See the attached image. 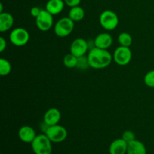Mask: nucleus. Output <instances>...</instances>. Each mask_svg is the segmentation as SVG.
I'll list each match as a JSON object with an SVG mask.
<instances>
[{"label": "nucleus", "instance_id": "1", "mask_svg": "<svg viewBox=\"0 0 154 154\" xmlns=\"http://www.w3.org/2000/svg\"><path fill=\"white\" fill-rule=\"evenodd\" d=\"M87 59L90 67L95 69H102L110 66L113 60V56L108 50L95 47L89 51Z\"/></svg>", "mask_w": 154, "mask_h": 154}, {"label": "nucleus", "instance_id": "2", "mask_svg": "<svg viewBox=\"0 0 154 154\" xmlns=\"http://www.w3.org/2000/svg\"><path fill=\"white\" fill-rule=\"evenodd\" d=\"M31 146L35 154L52 153V141L45 133L37 135L34 141L31 143Z\"/></svg>", "mask_w": 154, "mask_h": 154}, {"label": "nucleus", "instance_id": "3", "mask_svg": "<svg viewBox=\"0 0 154 154\" xmlns=\"http://www.w3.org/2000/svg\"><path fill=\"white\" fill-rule=\"evenodd\" d=\"M99 23L107 31H112L118 26L119 17L113 11L105 10L99 16Z\"/></svg>", "mask_w": 154, "mask_h": 154}, {"label": "nucleus", "instance_id": "4", "mask_svg": "<svg viewBox=\"0 0 154 154\" xmlns=\"http://www.w3.org/2000/svg\"><path fill=\"white\" fill-rule=\"evenodd\" d=\"M75 27V22L69 17H63L59 20L54 26V32L60 38H65L69 36L73 32Z\"/></svg>", "mask_w": 154, "mask_h": 154}, {"label": "nucleus", "instance_id": "5", "mask_svg": "<svg viewBox=\"0 0 154 154\" xmlns=\"http://www.w3.org/2000/svg\"><path fill=\"white\" fill-rule=\"evenodd\" d=\"M45 135L48 137L52 143H61L67 138V129L61 125H54L48 128Z\"/></svg>", "mask_w": 154, "mask_h": 154}, {"label": "nucleus", "instance_id": "6", "mask_svg": "<svg viewBox=\"0 0 154 154\" xmlns=\"http://www.w3.org/2000/svg\"><path fill=\"white\" fill-rule=\"evenodd\" d=\"M30 38V35L26 29L22 27L15 28L9 35V40L14 46L22 47L26 45Z\"/></svg>", "mask_w": 154, "mask_h": 154}, {"label": "nucleus", "instance_id": "7", "mask_svg": "<svg viewBox=\"0 0 154 154\" xmlns=\"http://www.w3.org/2000/svg\"><path fill=\"white\" fill-rule=\"evenodd\" d=\"M132 58V53L129 47L120 46L114 51L113 60L120 66H127Z\"/></svg>", "mask_w": 154, "mask_h": 154}, {"label": "nucleus", "instance_id": "8", "mask_svg": "<svg viewBox=\"0 0 154 154\" xmlns=\"http://www.w3.org/2000/svg\"><path fill=\"white\" fill-rule=\"evenodd\" d=\"M36 26L40 31L47 32L54 25V17L46 9H42L38 16L35 18Z\"/></svg>", "mask_w": 154, "mask_h": 154}, {"label": "nucleus", "instance_id": "9", "mask_svg": "<svg viewBox=\"0 0 154 154\" xmlns=\"http://www.w3.org/2000/svg\"><path fill=\"white\" fill-rule=\"evenodd\" d=\"M89 51L88 42L85 39L78 38L72 42L70 46V53L77 57L85 56Z\"/></svg>", "mask_w": 154, "mask_h": 154}, {"label": "nucleus", "instance_id": "10", "mask_svg": "<svg viewBox=\"0 0 154 154\" xmlns=\"http://www.w3.org/2000/svg\"><path fill=\"white\" fill-rule=\"evenodd\" d=\"M37 136L35 129L30 126H23L18 131V137L21 141L26 144H31Z\"/></svg>", "mask_w": 154, "mask_h": 154}, {"label": "nucleus", "instance_id": "11", "mask_svg": "<svg viewBox=\"0 0 154 154\" xmlns=\"http://www.w3.org/2000/svg\"><path fill=\"white\" fill-rule=\"evenodd\" d=\"M61 120V113L56 108H51L45 112L44 115V122L48 126H54L59 124Z\"/></svg>", "mask_w": 154, "mask_h": 154}, {"label": "nucleus", "instance_id": "12", "mask_svg": "<svg viewBox=\"0 0 154 154\" xmlns=\"http://www.w3.org/2000/svg\"><path fill=\"white\" fill-rule=\"evenodd\" d=\"M128 143L123 138H117L113 141L109 147L110 154H126Z\"/></svg>", "mask_w": 154, "mask_h": 154}, {"label": "nucleus", "instance_id": "13", "mask_svg": "<svg viewBox=\"0 0 154 154\" xmlns=\"http://www.w3.org/2000/svg\"><path fill=\"white\" fill-rule=\"evenodd\" d=\"M96 48L108 50L113 44V38L109 33L102 32L98 35L94 39Z\"/></svg>", "mask_w": 154, "mask_h": 154}, {"label": "nucleus", "instance_id": "14", "mask_svg": "<svg viewBox=\"0 0 154 154\" xmlns=\"http://www.w3.org/2000/svg\"><path fill=\"white\" fill-rule=\"evenodd\" d=\"M64 0H48L45 5V9L52 15L61 13L65 7Z\"/></svg>", "mask_w": 154, "mask_h": 154}, {"label": "nucleus", "instance_id": "15", "mask_svg": "<svg viewBox=\"0 0 154 154\" xmlns=\"http://www.w3.org/2000/svg\"><path fill=\"white\" fill-rule=\"evenodd\" d=\"M14 17L8 12L0 13V32H5L12 28L14 25Z\"/></svg>", "mask_w": 154, "mask_h": 154}, {"label": "nucleus", "instance_id": "16", "mask_svg": "<svg viewBox=\"0 0 154 154\" xmlns=\"http://www.w3.org/2000/svg\"><path fill=\"white\" fill-rule=\"evenodd\" d=\"M126 154H147V149L141 141L135 139L128 143Z\"/></svg>", "mask_w": 154, "mask_h": 154}, {"label": "nucleus", "instance_id": "17", "mask_svg": "<svg viewBox=\"0 0 154 154\" xmlns=\"http://www.w3.org/2000/svg\"><path fill=\"white\" fill-rule=\"evenodd\" d=\"M85 16V11L84 8L81 6L78 5L75 7L71 8L69 12V17L74 22H78V21L82 20Z\"/></svg>", "mask_w": 154, "mask_h": 154}, {"label": "nucleus", "instance_id": "18", "mask_svg": "<svg viewBox=\"0 0 154 154\" xmlns=\"http://www.w3.org/2000/svg\"><path fill=\"white\" fill-rule=\"evenodd\" d=\"M78 62V57L72 54H68L63 58V65L69 69H74L77 67Z\"/></svg>", "mask_w": 154, "mask_h": 154}, {"label": "nucleus", "instance_id": "19", "mask_svg": "<svg viewBox=\"0 0 154 154\" xmlns=\"http://www.w3.org/2000/svg\"><path fill=\"white\" fill-rule=\"evenodd\" d=\"M117 41L120 46L129 47V48L132 44V37L129 33L123 32L119 34Z\"/></svg>", "mask_w": 154, "mask_h": 154}, {"label": "nucleus", "instance_id": "20", "mask_svg": "<svg viewBox=\"0 0 154 154\" xmlns=\"http://www.w3.org/2000/svg\"><path fill=\"white\" fill-rule=\"evenodd\" d=\"M11 64L8 60L4 58L0 59V75L2 76H7L11 72Z\"/></svg>", "mask_w": 154, "mask_h": 154}, {"label": "nucleus", "instance_id": "21", "mask_svg": "<svg viewBox=\"0 0 154 154\" xmlns=\"http://www.w3.org/2000/svg\"><path fill=\"white\" fill-rule=\"evenodd\" d=\"M144 84L149 87L154 88V70L147 72L144 78Z\"/></svg>", "mask_w": 154, "mask_h": 154}, {"label": "nucleus", "instance_id": "22", "mask_svg": "<svg viewBox=\"0 0 154 154\" xmlns=\"http://www.w3.org/2000/svg\"><path fill=\"white\" fill-rule=\"evenodd\" d=\"M90 67L89 65L88 59H87V56H83V57H78V62L77 67L78 69H81V70H85V69H88Z\"/></svg>", "mask_w": 154, "mask_h": 154}, {"label": "nucleus", "instance_id": "23", "mask_svg": "<svg viewBox=\"0 0 154 154\" xmlns=\"http://www.w3.org/2000/svg\"><path fill=\"white\" fill-rule=\"evenodd\" d=\"M122 138L127 143L131 142V141L135 140V135L133 132L130 130H126L122 135Z\"/></svg>", "mask_w": 154, "mask_h": 154}, {"label": "nucleus", "instance_id": "24", "mask_svg": "<svg viewBox=\"0 0 154 154\" xmlns=\"http://www.w3.org/2000/svg\"><path fill=\"white\" fill-rule=\"evenodd\" d=\"M64 2L66 5H68L70 8H72L79 5L81 0H64Z\"/></svg>", "mask_w": 154, "mask_h": 154}, {"label": "nucleus", "instance_id": "25", "mask_svg": "<svg viewBox=\"0 0 154 154\" xmlns=\"http://www.w3.org/2000/svg\"><path fill=\"white\" fill-rule=\"evenodd\" d=\"M42 10V9H41L40 8L37 7V6H35V7H32L31 8V10H30V14H31V15L33 17L36 18L38 16L39 14L41 13Z\"/></svg>", "mask_w": 154, "mask_h": 154}, {"label": "nucleus", "instance_id": "26", "mask_svg": "<svg viewBox=\"0 0 154 154\" xmlns=\"http://www.w3.org/2000/svg\"><path fill=\"white\" fill-rule=\"evenodd\" d=\"M7 48V42L3 37L0 38V52H3Z\"/></svg>", "mask_w": 154, "mask_h": 154}, {"label": "nucleus", "instance_id": "27", "mask_svg": "<svg viewBox=\"0 0 154 154\" xmlns=\"http://www.w3.org/2000/svg\"><path fill=\"white\" fill-rule=\"evenodd\" d=\"M2 12H4L3 11V4L0 3V13H2Z\"/></svg>", "mask_w": 154, "mask_h": 154}]
</instances>
